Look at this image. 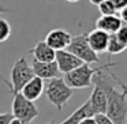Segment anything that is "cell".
Instances as JSON below:
<instances>
[{
    "mask_svg": "<svg viewBox=\"0 0 127 124\" xmlns=\"http://www.w3.org/2000/svg\"><path fill=\"white\" fill-rule=\"evenodd\" d=\"M115 63H108L93 76V85L98 86L104 90L107 96V110L105 115L111 119L113 124H126L127 121V101L122 91L116 90L113 78L111 75V67Z\"/></svg>",
    "mask_w": 127,
    "mask_h": 124,
    "instance_id": "obj_1",
    "label": "cell"
},
{
    "mask_svg": "<svg viewBox=\"0 0 127 124\" xmlns=\"http://www.w3.org/2000/svg\"><path fill=\"white\" fill-rule=\"evenodd\" d=\"M44 91L49 102L55 105L59 110L63 109V106L68 102V99L74 94V90L68 87L64 79L60 76L47 80V83H44Z\"/></svg>",
    "mask_w": 127,
    "mask_h": 124,
    "instance_id": "obj_2",
    "label": "cell"
},
{
    "mask_svg": "<svg viewBox=\"0 0 127 124\" xmlns=\"http://www.w3.org/2000/svg\"><path fill=\"white\" fill-rule=\"evenodd\" d=\"M104 67V66H102ZM102 67H92L90 64H85L79 66L78 68L72 70L68 74H64L63 79L66 82V85L68 87H71L72 90L74 89H86L90 87L93 85V76L102 70Z\"/></svg>",
    "mask_w": 127,
    "mask_h": 124,
    "instance_id": "obj_3",
    "label": "cell"
},
{
    "mask_svg": "<svg viewBox=\"0 0 127 124\" xmlns=\"http://www.w3.org/2000/svg\"><path fill=\"white\" fill-rule=\"evenodd\" d=\"M70 53L77 56L82 63L92 64V63H100V57L96 52L92 50V48L88 44V33L78 34L75 37H71L68 47L66 48Z\"/></svg>",
    "mask_w": 127,
    "mask_h": 124,
    "instance_id": "obj_4",
    "label": "cell"
},
{
    "mask_svg": "<svg viewBox=\"0 0 127 124\" xmlns=\"http://www.w3.org/2000/svg\"><path fill=\"white\" fill-rule=\"evenodd\" d=\"M34 76L33 74V70H32L30 64L28 63L25 57H19L17 61L14 63L11 68V82H4L7 83L10 89H11V93H19L21 90L23 89V86Z\"/></svg>",
    "mask_w": 127,
    "mask_h": 124,
    "instance_id": "obj_5",
    "label": "cell"
},
{
    "mask_svg": "<svg viewBox=\"0 0 127 124\" xmlns=\"http://www.w3.org/2000/svg\"><path fill=\"white\" fill-rule=\"evenodd\" d=\"M12 117L19 120L22 124H30L36 117H38V109L34 102L26 99L21 93H14L12 99Z\"/></svg>",
    "mask_w": 127,
    "mask_h": 124,
    "instance_id": "obj_6",
    "label": "cell"
},
{
    "mask_svg": "<svg viewBox=\"0 0 127 124\" xmlns=\"http://www.w3.org/2000/svg\"><path fill=\"white\" fill-rule=\"evenodd\" d=\"M55 63L58 66L59 72H63V74H68L72 70L78 68L79 66H82V61L74 56L72 53H70L68 50H56L55 53Z\"/></svg>",
    "mask_w": 127,
    "mask_h": 124,
    "instance_id": "obj_7",
    "label": "cell"
},
{
    "mask_svg": "<svg viewBox=\"0 0 127 124\" xmlns=\"http://www.w3.org/2000/svg\"><path fill=\"white\" fill-rule=\"evenodd\" d=\"M44 41L55 52L56 50H64L71 41V34L63 29H53L47 34Z\"/></svg>",
    "mask_w": 127,
    "mask_h": 124,
    "instance_id": "obj_8",
    "label": "cell"
},
{
    "mask_svg": "<svg viewBox=\"0 0 127 124\" xmlns=\"http://www.w3.org/2000/svg\"><path fill=\"white\" fill-rule=\"evenodd\" d=\"M30 67H32V70H33L34 76L41 78L42 80H49V79H53V78H59V75H60L55 61L40 63V61L33 60V63H32Z\"/></svg>",
    "mask_w": 127,
    "mask_h": 124,
    "instance_id": "obj_9",
    "label": "cell"
},
{
    "mask_svg": "<svg viewBox=\"0 0 127 124\" xmlns=\"http://www.w3.org/2000/svg\"><path fill=\"white\" fill-rule=\"evenodd\" d=\"M44 83L45 80H42L41 78H37V76H33L25 86L23 89L19 91L26 99L34 102L41 97V94L44 93Z\"/></svg>",
    "mask_w": 127,
    "mask_h": 124,
    "instance_id": "obj_10",
    "label": "cell"
},
{
    "mask_svg": "<svg viewBox=\"0 0 127 124\" xmlns=\"http://www.w3.org/2000/svg\"><path fill=\"white\" fill-rule=\"evenodd\" d=\"M108 40H109V34L104 33L98 29H94L90 33H88V44L92 48V50L96 52L97 55L107 52Z\"/></svg>",
    "mask_w": 127,
    "mask_h": 124,
    "instance_id": "obj_11",
    "label": "cell"
},
{
    "mask_svg": "<svg viewBox=\"0 0 127 124\" xmlns=\"http://www.w3.org/2000/svg\"><path fill=\"white\" fill-rule=\"evenodd\" d=\"M93 91H92L90 97H89L88 102L92 108V112L93 115H101V113H105L107 110V96H105L104 90L98 86L93 85Z\"/></svg>",
    "mask_w": 127,
    "mask_h": 124,
    "instance_id": "obj_12",
    "label": "cell"
},
{
    "mask_svg": "<svg viewBox=\"0 0 127 124\" xmlns=\"http://www.w3.org/2000/svg\"><path fill=\"white\" fill-rule=\"evenodd\" d=\"M29 52L33 55V60L40 61V63H49V61H55V50L51 47L45 44V41H38Z\"/></svg>",
    "mask_w": 127,
    "mask_h": 124,
    "instance_id": "obj_13",
    "label": "cell"
},
{
    "mask_svg": "<svg viewBox=\"0 0 127 124\" xmlns=\"http://www.w3.org/2000/svg\"><path fill=\"white\" fill-rule=\"evenodd\" d=\"M123 22L118 15H107V17H100L96 21V29L104 31L107 34H115L122 27Z\"/></svg>",
    "mask_w": 127,
    "mask_h": 124,
    "instance_id": "obj_14",
    "label": "cell"
},
{
    "mask_svg": "<svg viewBox=\"0 0 127 124\" xmlns=\"http://www.w3.org/2000/svg\"><path fill=\"white\" fill-rule=\"evenodd\" d=\"M88 117H94V115H93V112H92V108H90V105H89V102L86 101L85 104H82L79 108H77V109L72 112L71 116H68L66 120H63L59 124H79L82 120H85V119H88Z\"/></svg>",
    "mask_w": 127,
    "mask_h": 124,
    "instance_id": "obj_15",
    "label": "cell"
},
{
    "mask_svg": "<svg viewBox=\"0 0 127 124\" xmlns=\"http://www.w3.org/2000/svg\"><path fill=\"white\" fill-rule=\"evenodd\" d=\"M126 49H127V45L124 42H122L115 34H109L108 47H107V52L109 55H119V53L124 52Z\"/></svg>",
    "mask_w": 127,
    "mask_h": 124,
    "instance_id": "obj_16",
    "label": "cell"
},
{
    "mask_svg": "<svg viewBox=\"0 0 127 124\" xmlns=\"http://www.w3.org/2000/svg\"><path fill=\"white\" fill-rule=\"evenodd\" d=\"M11 36V25L4 18H0V42H4Z\"/></svg>",
    "mask_w": 127,
    "mask_h": 124,
    "instance_id": "obj_17",
    "label": "cell"
},
{
    "mask_svg": "<svg viewBox=\"0 0 127 124\" xmlns=\"http://www.w3.org/2000/svg\"><path fill=\"white\" fill-rule=\"evenodd\" d=\"M98 10H100L101 17H107V15H116V12H118V10L113 7V4L109 3L108 0H104V1L100 4Z\"/></svg>",
    "mask_w": 127,
    "mask_h": 124,
    "instance_id": "obj_18",
    "label": "cell"
},
{
    "mask_svg": "<svg viewBox=\"0 0 127 124\" xmlns=\"http://www.w3.org/2000/svg\"><path fill=\"white\" fill-rule=\"evenodd\" d=\"M115 36L118 37L122 42H124V44L127 45V25H122V27L115 33Z\"/></svg>",
    "mask_w": 127,
    "mask_h": 124,
    "instance_id": "obj_19",
    "label": "cell"
},
{
    "mask_svg": "<svg viewBox=\"0 0 127 124\" xmlns=\"http://www.w3.org/2000/svg\"><path fill=\"white\" fill-rule=\"evenodd\" d=\"M94 121H96V124H113L112 121H111V119L108 117L105 113L96 115V116H94Z\"/></svg>",
    "mask_w": 127,
    "mask_h": 124,
    "instance_id": "obj_20",
    "label": "cell"
},
{
    "mask_svg": "<svg viewBox=\"0 0 127 124\" xmlns=\"http://www.w3.org/2000/svg\"><path fill=\"white\" fill-rule=\"evenodd\" d=\"M111 75H112V78H113V80H115V82H116V83H118V85H119V86H120V87H122V89H123V90H122V93H123V96H124V97H127V85H126V83H123V82H122V80H120V79H119V78H118V76H116V75H115V74H113V72H112V71H111ZM126 124H127V121H126Z\"/></svg>",
    "mask_w": 127,
    "mask_h": 124,
    "instance_id": "obj_21",
    "label": "cell"
},
{
    "mask_svg": "<svg viewBox=\"0 0 127 124\" xmlns=\"http://www.w3.org/2000/svg\"><path fill=\"white\" fill-rule=\"evenodd\" d=\"M108 1H109V3H112L113 7H115L118 11H120L123 7L127 6V0H108Z\"/></svg>",
    "mask_w": 127,
    "mask_h": 124,
    "instance_id": "obj_22",
    "label": "cell"
},
{
    "mask_svg": "<svg viewBox=\"0 0 127 124\" xmlns=\"http://www.w3.org/2000/svg\"><path fill=\"white\" fill-rule=\"evenodd\" d=\"M12 120L11 113H0V124H10Z\"/></svg>",
    "mask_w": 127,
    "mask_h": 124,
    "instance_id": "obj_23",
    "label": "cell"
},
{
    "mask_svg": "<svg viewBox=\"0 0 127 124\" xmlns=\"http://www.w3.org/2000/svg\"><path fill=\"white\" fill-rule=\"evenodd\" d=\"M118 17L120 18L122 22H126V23H127V6L123 7V8L119 11V15H118Z\"/></svg>",
    "mask_w": 127,
    "mask_h": 124,
    "instance_id": "obj_24",
    "label": "cell"
},
{
    "mask_svg": "<svg viewBox=\"0 0 127 124\" xmlns=\"http://www.w3.org/2000/svg\"><path fill=\"white\" fill-rule=\"evenodd\" d=\"M79 124H96V121H94V117H88L85 120H82Z\"/></svg>",
    "mask_w": 127,
    "mask_h": 124,
    "instance_id": "obj_25",
    "label": "cell"
},
{
    "mask_svg": "<svg viewBox=\"0 0 127 124\" xmlns=\"http://www.w3.org/2000/svg\"><path fill=\"white\" fill-rule=\"evenodd\" d=\"M89 1H90L92 4H94V6H100V4L104 1V0H89Z\"/></svg>",
    "mask_w": 127,
    "mask_h": 124,
    "instance_id": "obj_26",
    "label": "cell"
},
{
    "mask_svg": "<svg viewBox=\"0 0 127 124\" xmlns=\"http://www.w3.org/2000/svg\"><path fill=\"white\" fill-rule=\"evenodd\" d=\"M0 12H11V10L6 8V7H3V6H0Z\"/></svg>",
    "mask_w": 127,
    "mask_h": 124,
    "instance_id": "obj_27",
    "label": "cell"
},
{
    "mask_svg": "<svg viewBox=\"0 0 127 124\" xmlns=\"http://www.w3.org/2000/svg\"><path fill=\"white\" fill-rule=\"evenodd\" d=\"M10 124H22V123H21L19 120H17V119H14V117H12V120L10 121Z\"/></svg>",
    "mask_w": 127,
    "mask_h": 124,
    "instance_id": "obj_28",
    "label": "cell"
},
{
    "mask_svg": "<svg viewBox=\"0 0 127 124\" xmlns=\"http://www.w3.org/2000/svg\"><path fill=\"white\" fill-rule=\"evenodd\" d=\"M66 1H68V3H77V1H79V0H66Z\"/></svg>",
    "mask_w": 127,
    "mask_h": 124,
    "instance_id": "obj_29",
    "label": "cell"
},
{
    "mask_svg": "<svg viewBox=\"0 0 127 124\" xmlns=\"http://www.w3.org/2000/svg\"><path fill=\"white\" fill-rule=\"evenodd\" d=\"M47 124H55V123H53V121H52V120H51V121H48V123H47Z\"/></svg>",
    "mask_w": 127,
    "mask_h": 124,
    "instance_id": "obj_30",
    "label": "cell"
}]
</instances>
